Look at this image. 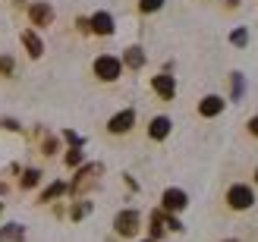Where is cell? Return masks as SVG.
Returning <instances> with one entry per match:
<instances>
[{"label":"cell","mask_w":258,"mask_h":242,"mask_svg":"<svg viewBox=\"0 0 258 242\" xmlns=\"http://www.w3.org/2000/svg\"><path fill=\"white\" fill-rule=\"evenodd\" d=\"M120 72H123V63L117 57H110V54H101L95 60V75L98 79H104V82H113V79H120Z\"/></svg>","instance_id":"6da1fadb"},{"label":"cell","mask_w":258,"mask_h":242,"mask_svg":"<svg viewBox=\"0 0 258 242\" xmlns=\"http://www.w3.org/2000/svg\"><path fill=\"white\" fill-rule=\"evenodd\" d=\"M227 205L233 208V211H246V208L255 205V192H252L249 186H233L227 192Z\"/></svg>","instance_id":"7a4b0ae2"},{"label":"cell","mask_w":258,"mask_h":242,"mask_svg":"<svg viewBox=\"0 0 258 242\" xmlns=\"http://www.w3.org/2000/svg\"><path fill=\"white\" fill-rule=\"evenodd\" d=\"M139 223H142V217H139L136 211H123V214H117V220H113V226H117L120 236H133V233H139Z\"/></svg>","instance_id":"3957f363"},{"label":"cell","mask_w":258,"mask_h":242,"mask_svg":"<svg viewBox=\"0 0 258 242\" xmlns=\"http://www.w3.org/2000/svg\"><path fill=\"white\" fill-rule=\"evenodd\" d=\"M88 29H92L95 35H113V16L110 13H95Z\"/></svg>","instance_id":"277c9868"},{"label":"cell","mask_w":258,"mask_h":242,"mask_svg":"<svg viewBox=\"0 0 258 242\" xmlns=\"http://www.w3.org/2000/svg\"><path fill=\"white\" fill-rule=\"evenodd\" d=\"M133 123H136V113H133V110H123V113H117V117L110 120L107 129L120 135V132H129V129H133Z\"/></svg>","instance_id":"5b68a950"},{"label":"cell","mask_w":258,"mask_h":242,"mask_svg":"<svg viewBox=\"0 0 258 242\" xmlns=\"http://www.w3.org/2000/svg\"><path fill=\"white\" fill-rule=\"evenodd\" d=\"M154 92H158L164 101H170L176 95V82H173V75H154Z\"/></svg>","instance_id":"8992f818"},{"label":"cell","mask_w":258,"mask_h":242,"mask_svg":"<svg viewBox=\"0 0 258 242\" xmlns=\"http://www.w3.org/2000/svg\"><path fill=\"white\" fill-rule=\"evenodd\" d=\"M186 208V192L179 189H167L164 192V211H183Z\"/></svg>","instance_id":"52a82bcc"},{"label":"cell","mask_w":258,"mask_h":242,"mask_svg":"<svg viewBox=\"0 0 258 242\" xmlns=\"http://www.w3.org/2000/svg\"><path fill=\"white\" fill-rule=\"evenodd\" d=\"M221 110H224V98H217V95H208V98L199 104V113H202V117H217Z\"/></svg>","instance_id":"ba28073f"},{"label":"cell","mask_w":258,"mask_h":242,"mask_svg":"<svg viewBox=\"0 0 258 242\" xmlns=\"http://www.w3.org/2000/svg\"><path fill=\"white\" fill-rule=\"evenodd\" d=\"M29 16H32L35 25H50V19H54V10H50L47 4H35V7L29 10Z\"/></svg>","instance_id":"9c48e42d"},{"label":"cell","mask_w":258,"mask_h":242,"mask_svg":"<svg viewBox=\"0 0 258 242\" xmlns=\"http://www.w3.org/2000/svg\"><path fill=\"white\" fill-rule=\"evenodd\" d=\"M148 132H151V138H167V135H170V120H167V117H154Z\"/></svg>","instance_id":"30bf717a"},{"label":"cell","mask_w":258,"mask_h":242,"mask_svg":"<svg viewBox=\"0 0 258 242\" xmlns=\"http://www.w3.org/2000/svg\"><path fill=\"white\" fill-rule=\"evenodd\" d=\"M22 44L29 47V54H32V57H41V50H44V44H41V38H38L35 32H25V35H22Z\"/></svg>","instance_id":"8fae6325"},{"label":"cell","mask_w":258,"mask_h":242,"mask_svg":"<svg viewBox=\"0 0 258 242\" xmlns=\"http://www.w3.org/2000/svg\"><path fill=\"white\" fill-rule=\"evenodd\" d=\"M126 63H129L133 69H139L142 63H145V54H142L139 47H129V50H126Z\"/></svg>","instance_id":"7c38bea8"},{"label":"cell","mask_w":258,"mask_h":242,"mask_svg":"<svg viewBox=\"0 0 258 242\" xmlns=\"http://www.w3.org/2000/svg\"><path fill=\"white\" fill-rule=\"evenodd\" d=\"M164 7V0H139V10L142 13H154V10H161Z\"/></svg>","instance_id":"4fadbf2b"},{"label":"cell","mask_w":258,"mask_h":242,"mask_svg":"<svg viewBox=\"0 0 258 242\" xmlns=\"http://www.w3.org/2000/svg\"><path fill=\"white\" fill-rule=\"evenodd\" d=\"M38 176H41L38 170H29V173H25V180H22V186H25V189H32V186L38 183Z\"/></svg>","instance_id":"5bb4252c"},{"label":"cell","mask_w":258,"mask_h":242,"mask_svg":"<svg viewBox=\"0 0 258 242\" xmlns=\"http://www.w3.org/2000/svg\"><path fill=\"white\" fill-rule=\"evenodd\" d=\"M60 192H63V183H57V186H50L47 192L41 195V201H47V198H54V195H60Z\"/></svg>","instance_id":"9a60e30c"},{"label":"cell","mask_w":258,"mask_h":242,"mask_svg":"<svg viewBox=\"0 0 258 242\" xmlns=\"http://www.w3.org/2000/svg\"><path fill=\"white\" fill-rule=\"evenodd\" d=\"M0 72H13V60H10V57L0 60Z\"/></svg>","instance_id":"2e32d148"},{"label":"cell","mask_w":258,"mask_h":242,"mask_svg":"<svg viewBox=\"0 0 258 242\" xmlns=\"http://www.w3.org/2000/svg\"><path fill=\"white\" fill-rule=\"evenodd\" d=\"M79 160H82L79 151H70V154H67V164H70V167H73V164H79Z\"/></svg>","instance_id":"e0dca14e"},{"label":"cell","mask_w":258,"mask_h":242,"mask_svg":"<svg viewBox=\"0 0 258 242\" xmlns=\"http://www.w3.org/2000/svg\"><path fill=\"white\" fill-rule=\"evenodd\" d=\"M249 132L258 138V117H252V120H249Z\"/></svg>","instance_id":"ac0fdd59"},{"label":"cell","mask_w":258,"mask_h":242,"mask_svg":"<svg viewBox=\"0 0 258 242\" xmlns=\"http://www.w3.org/2000/svg\"><path fill=\"white\" fill-rule=\"evenodd\" d=\"M233 44H246V32H233Z\"/></svg>","instance_id":"d6986e66"},{"label":"cell","mask_w":258,"mask_h":242,"mask_svg":"<svg viewBox=\"0 0 258 242\" xmlns=\"http://www.w3.org/2000/svg\"><path fill=\"white\" fill-rule=\"evenodd\" d=\"M227 242H236V239H227Z\"/></svg>","instance_id":"ffe728a7"},{"label":"cell","mask_w":258,"mask_h":242,"mask_svg":"<svg viewBox=\"0 0 258 242\" xmlns=\"http://www.w3.org/2000/svg\"><path fill=\"white\" fill-rule=\"evenodd\" d=\"M255 180H258V170H255Z\"/></svg>","instance_id":"44dd1931"},{"label":"cell","mask_w":258,"mask_h":242,"mask_svg":"<svg viewBox=\"0 0 258 242\" xmlns=\"http://www.w3.org/2000/svg\"><path fill=\"white\" fill-rule=\"evenodd\" d=\"M145 242H151V239H145Z\"/></svg>","instance_id":"7402d4cb"}]
</instances>
